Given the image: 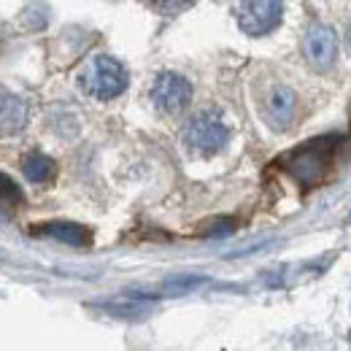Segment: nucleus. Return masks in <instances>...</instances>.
<instances>
[{"mask_svg":"<svg viewBox=\"0 0 351 351\" xmlns=\"http://www.w3.org/2000/svg\"><path fill=\"white\" fill-rule=\"evenodd\" d=\"M82 89L95 100H114L128 89V71L119 60L108 54L92 57L87 65L82 68Z\"/></svg>","mask_w":351,"mask_h":351,"instance_id":"nucleus-1","label":"nucleus"},{"mask_svg":"<svg viewBox=\"0 0 351 351\" xmlns=\"http://www.w3.org/2000/svg\"><path fill=\"white\" fill-rule=\"evenodd\" d=\"M22 171L33 184H49L54 178V162L41 152H33L22 160Z\"/></svg>","mask_w":351,"mask_h":351,"instance_id":"nucleus-10","label":"nucleus"},{"mask_svg":"<svg viewBox=\"0 0 351 351\" xmlns=\"http://www.w3.org/2000/svg\"><path fill=\"white\" fill-rule=\"evenodd\" d=\"M235 19L246 36L252 38L267 36L284 19V0H238Z\"/></svg>","mask_w":351,"mask_h":351,"instance_id":"nucleus-3","label":"nucleus"},{"mask_svg":"<svg viewBox=\"0 0 351 351\" xmlns=\"http://www.w3.org/2000/svg\"><path fill=\"white\" fill-rule=\"evenodd\" d=\"M303 57L319 73L332 71L335 62H338V36H335V30L327 27V25H311L303 33Z\"/></svg>","mask_w":351,"mask_h":351,"instance_id":"nucleus-5","label":"nucleus"},{"mask_svg":"<svg viewBox=\"0 0 351 351\" xmlns=\"http://www.w3.org/2000/svg\"><path fill=\"white\" fill-rule=\"evenodd\" d=\"M230 141V130L217 111H197L184 125V143L197 157H214Z\"/></svg>","mask_w":351,"mask_h":351,"instance_id":"nucleus-2","label":"nucleus"},{"mask_svg":"<svg viewBox=\"0 0 351 351\" xmlns=\"http://www.w3.org/2000/svg\"><path fill=\"white\" fill-rule=\"evenodd\" d=\"M346 46H349V51H351V22H349V27H346Z\"/></svg>","mask_w":351,"mask_h":351,"instance_id":"nucleus-13","label":"nucleus"},{"mask_svg":"<svg viewBox=\"0 0 351 351\" xmlns=\"http://www.w3.org/2000/svg\"><path fill=\"white\" fill-rule=\"evenodd\" d=\"M149 97H152V106H154L160 114H165V117H178V114L189 106V100H192V84H189L181 73L165 71V73H160V76L154 79Z\"/></svg>","mask_w":351,"mask_h":351,"instance_id":"nucleus-4","label":"nucleus"},{"mask_svg":"<svg viewBox=\"0 0 351 351\" xmlns=\"http://www.w3.org/2000/svg\"><path fill=\"white\" fill-rule=\"evenodd\" d=\"M0 197H3V200H19V189H16V184H14L5 173H0Z\"/></svg>","mask_w":351,"mask_h":351,"instance_id":"nucleus-12","label":"nucleus"},{"mask_svg":"<svg viewBox=\"0 0 351 351\" xmlns=\"http://www.w3.org/2000/svg\"><path fill=\"white\" fill-rule=\"evenodd\" d=\"M330 160H332V146L327 143V141H311L308 146L303 149H298L292 157H289V173L295 176L298 181H303V184H316L324 171H327V165H330Z\"/></svg>","mask_w":351,"mask_h":351,"instance_id":"nucleus-6","label":"nucleus"},{"mask_svg":"<svg viewBox=\"0 0 351 351\" xmlns=\"http://www.w3.org/2000/svg\"><path fill=\"white\" fill-rule=\"evenodd\" d=\"M295 114H298V95L284 84H276L265 97V122L273 130L284 132L295 125Z\"/></svg>","mask_w":351,"mask_h":351,"instance_id":"nucleus-7","label":"nucleus"},{"mask_svg":"<svg viewBox=\"0 0 351 351\" xmlns=\"http://www.w3.org/2000/svg\"><path fill=\"white\" fill-rule=\"evenodd\" d=\"M27 125V103L5 89H0V132L16 135Z\"/></svg>","mask_w":351,"mask_h":351,"instance_id":"nucleus-8","label":"nucleus"},{"mask_svg":"<svg viewBox=\"0 0 351 351\" xmlns=\"http://www.w3.org/2000/svg\"><path fill=\"white\" fill-rule=\"evenodd\" d=\"M38 232L54 238V241H62L68 246H87L89 243V232L82 224H73V221H51V224L38 227Z\"/></svg>","mask_w":351,"mask_h":351,"instance_id":"nucleus-9","label":"nucleus"},{"mask_svg":"<svg viewBox=\"0 0 351 351\" xmlns=\"http://www.w3.org/2000/svg\"><path fill=\"white\" fill-rule=\"evenodd\" d=\"M195 0H149V5L160 14H178L184 8H189Z\"/></svg>","mask_w":351,"mask_h":351,"instance_id":"nucleus-11","label":"nucleus"}]
</instances>
